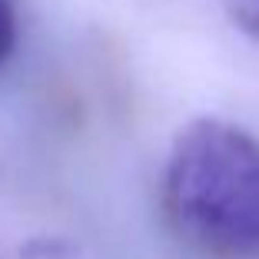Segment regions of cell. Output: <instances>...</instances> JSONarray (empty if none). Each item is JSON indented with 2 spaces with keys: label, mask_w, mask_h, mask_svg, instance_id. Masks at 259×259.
I'll list each match as a JSON object with an SVG mask.
<instances>
[{
  "label": "cell",
  "mask_w": 259,
  "mask_h": 259,
  "mask_svg": "<svg viewBox=\"0 0 259 259\" xmlns=\"http://www.w3.org/2000/svg\"><path fill=\"white\" fill-rule=\"evenodd\" d=\"M163 213L209 259L259 256V143L226 120H193L163 169Z\"/></svg>",
  "instance_id": "6da1fadb"
},
{
  "label": "cell",
  "mask_w": 259,
  "mask_h": 259,
  "mask_svg": "<svg viewBox=\"0 0 259 259\" xmlns=\"http://www.w3.org/2000/svg\"><path fill=\"white\" fill-rule=\"evenodd\" d=\"M243 33L259 40V0H216Z\"/></svg>",
  "instance_id": "7a4b0ae2"
},
{
  "label": "cell",
  "mask_w": 259,
  "mask_h": 259,
  "mask_svg": "<svg viewBox=\"0 0 259 259\" xmlns=\"http://www.w3.org/2000/svg\"><path fill=\"white\" fill-rule=\"evenodd\" d=\"M17 37H20V27H17V10L10 0H0V67L10 60L17 47Z\"/></svg>",
  "instance_id": "3957f363"
}]
</instances>
